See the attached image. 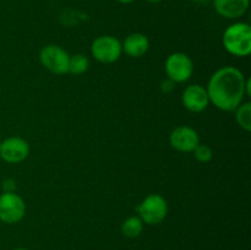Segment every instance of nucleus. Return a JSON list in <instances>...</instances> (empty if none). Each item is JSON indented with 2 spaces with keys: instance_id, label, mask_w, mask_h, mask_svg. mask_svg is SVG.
I'll return each mask as SVG.
<instances>
[{
  "instance_id": "1",
  "label": "nucleus",
  "mask_w": 251,
  "mask_h": 250,
  "mask_svg": "<svg viewBox=\"0 0 251 250\" xmlns=\"http://www.w3.org/2000/svg\"><path fill=\"white\" fill-rule=\"evenodd\" d=\"M245 76L234 66H225L211 76L206 91L210 102L223 112L235 110L245 96Z\"/></svg>"
},
{
  "instance_id": "2",
  "label": "nucleus",
  "mask_w": 251,
  "mask_h": 250,
  "mask_svg": "<svg viewBox=\"0 0 251 250\" xmlns=\"http://www.w3.org/2000/svg\"><path fill=\"white\" fill-rule=\"evenodd\" d=\"M226 50L235 56H248L251 51V27L245 22H237L228 27L222 37Z\"/></svg>"
},
{
  "instance_id": "3",
  "label": "nucleus",
  "mask_w": 251,
  "mask_h": 250,
  "mask_svg": "<svg viewBox=\"0 0 251 250\" xmlns=\"http://www.w3.org/2000/svg\"><path fill=\"white\" fill-rule=\"evenodd\" d=\"M139 217L149 225H159L164 221L168 213V205L163 196L151 194L136 207Z\"/></svg>"
},
{
  "instance_id": "4",
  "label": "nucleus",
  "mask_w": 251,
  "mask_h": 250,
  "mask_svg": "<svg viewBox=\"0 0 251 250\" xmlns=\"http://www.w3.org/2000/svg\"><path fill=\"white\" fill-rule=\"evenodd\" d=\"M39 60L42 65L55 75H65L69 73L70 55L65 49L56 44H49L42 48L39 53Z\"/></svg>"
},
{
  "instance_id": "5",
  "label": "nucleus",
  "mask_w": 251,
  "mask_h": 250,
  "mask_svg": "<svg viewBox=\"0 0 251 250\" xmlns=\"http://www.w3.org/2000/svg\"><path fill=\"white\" fill-rule=\"evenodd\" d=\"M91 53L100 63H115L123 53L122 42L114 36L97 37L91 46Z\"/></svg>"
},
{
  "instance_id": "6",
  "label": "nucleus",
  "mask_w": 251,
  "mask_h": 250,
  "mask_svg": "<svg viewBox=\"0 0 251 250\" xmlns=\"http://www.w3.org/2000/svg\"><path fill=\"white\" fill-rule=\"evenodd\" d=\"M26 203L16 193H2L0 195V222L15 225L24 218Z\"/></svg>"
},
{
  "instance_id": "7",
  "label": "nucleus",
  "mask_w": 251,
  "mask_h": 250,
  "mask_svg": "<svg viewBox=\"0 0 251 250\" xmlns=\"http://www.w3.org/2000/svg\"><path fill=\"white\" fill-rule=\"evenodd\" d=\"M166 73L174 83L186 82L193 76V60L184 53L171 54L166 60Z\"/></svg>"
},
{
  "instance_id": "8",
  "label": "nucleus",
  "mask_w": 251,
  "mask_h": 250,
  "mask_svg": "<svg viewBox=\"0 0 251 250\" xmlns=\"http://www.w3.org/2000/svg\"><path fill=\"white\" fill-rule=\"evenodd\" d=\"M29 154V145L22 137L12 136L0 144V157L6 163L17 164L24 162Z\"/></svg>"
},
{
  "instance_id": "9",
  "label": "nucleus",
  "mask_w": 251,
  "mask_h": 250,
  "mask_svg": "<svg viewBox=\"0 0 251 250\" xmlns=\"http://www.w3.org/2000/svg\"><path fill=\"white\" fill-rule=\"evenodd\" d=\"M169 142H171V146L176 151L189 153V152H193L200 144V137H199L198 131L193 127L188 125H181L171 132Z\"/></svg>"
},
{
  "instance_id": "10",
  "label": "nucleus",
  "mask_w": 251,
  "mask_h": 250,
  "mask_svg": "<svg viewBox=\"0 0 251 250\" xmlns=\"http://www.w3.org/2000/svg\"><path fill=\"white\" fill-rule=\"evenodd\" d=\"M183 104L189 112L201 113L210 104L207 91L200 85H191L184 90Z\"/></svg>"
},
{
  "instance_id": "11",
  "label": "nucleus",
  "mask_w": 251,
  "mask_h": 250,
  "mask_svg": "<svg viewBox=\"0 0 251 250\" xmlns=\"http://www.w3.org/2000/svg\"><path fill=\"white\" fill-rule=\"evenodd\" d=\"M250 0H213L216 12L225 19L235 20L245 15Z\"/></svg>"
},
{
  "instance_id": "12",
  "label": "nucleus",
  "mask_w": 251,
  "mask_h": 250,
  "mask_svg": "<svg viewBox=\"0 0 251 250\" xmlns=\"http://www.w3.org/2000/svg\"><path fill=\"white\" fill-rule=\"evenodd\" d=\"M122 46L125 54L131 58H140L149 50L150 41L145 34L136 32V33L129 34Z\"/></svg>"
},
{
  "instance_id": "13",
  "label": "nucleus",
  "mask_w": 251,
  "mask_h": 250,
  "mask_svg": "<svg viewBox=\"0 0 251 250\" xmlns=\"http://www.w3.org/2000/svg\"><path fill=\"white\" fill-rule=\"evenodd\" d=\"M142 229H144V222H142L139 216L127 217L122 225V233L126 238H130V239L139 237L142 233Z\"/></svg>"
},
{
  "instance_id": "14",
  "label": "nucleus",
  "mask_w": 251,
  "mask_h": 250,
  "mask_svg": "<svg viewBox=\"0 0 251 250\" xmlns=\"http://www.w3.org/2000/svg\"><path fill=\"white\" fill-rule=\"evenodd\" d=\"M90 68V60L85 54H75L70 56L69 61V73L73 75H82Z\"/></svg>"
},
{
  "instance_id": "15",
  "label": "nucleus",
  "mask_w": 251,
  "mask_h": 250,
  "mask_svg": "<svg viewBox=\"0 0 251 250\" xmlns=\"http://www.w3.org/2000/svg\"><path fill=\"white\" fill-rule=\"evenodd\" d=\"M235 110H237V113H235V120H237L238 125L243 130L249 132L251 130V103H242Z\"/></svg>"
},
{
  "instance_id": "16",
  "label": "nucleus",
  "mask_w": 251,
  "mask_h": 250,
  "mask_svg": "<svg viewBox=\"0 0 251 250\" xmlns=\"http://www.w3.org/2000/svg\"><path fill=\"white\" fill-rule=\"evenodd\" d=\"M193 152L196 161H199L200 163H207V162H210L213 157L212 149H211L210 146H207V145L199 144Z\"/></svg>"
},
{
  "instance_id": "17",
  "label": "nucleus",
  "mask_w": 251,
  "mask_h": 250,
  "mask_svg": "<svg viewBox=\"0 0 251 250\" xmlns=\"http://www.w3.org/2000/svg\"><path fill=\"white\" fill-rule=\"evenodd\" d=\"M2 193H15L16 190V181L11 178H6L1 183Z\"/></svg>"
},
{
  "instance_id": "18",
  "label": "nucleus",
  "mask_w": 251,
  "mask_h": 250,
  "mask_svg": "<svg viewBox=\"0 0 251 250\" xmlns=\"http://www.w3.org/2000/svg\"><path fill=\"white\" fill-rule=\"evenodd\" d=\"M174 85H176V83H174L173 81L169 80V78H167V80H164L163 82H162L161 90L163 91V92L169 93V92H172V91L174 90Z\"/></svg>"
},
{
  "instance_id": "19",
  "label": "nucleus",
  "mask_w": 251,
  "mask_h": 250,
  "mask_svg": "<svg viewBox=\"0 0 251 250\" xmlns=\"http://www.w3.org/2000/svg\"><path fill=\"white\" fill-rule=\"evenodd\" d=\"M245 95L249 96V97L251 95V80L250 78H247V80H245Z\"/></svg>"
},
{
  "instance_id": "20",
  "label": "nucleus",
  "mask_w": 251,
  "mask_h": 250,
  "mask_svg": "<svg viewBox=\"0 0 251 250\" xmlns=\"http://www.w3.org/2000/svg\"><path fill=\"white\" fill-rule=\"evenodd\" d=\"M117 1L122 2V4H131V2H134L135 0H117Z\"/></svg>"
},
{
  "instance_id": "21",
  "label": "nucleus",
  "mask_w": 251,
  "mask_h": 250,
  "mask_svg": "<svg viewBox=\"0 0 251 250\" xmlns=\"http://www.w3.org/2000/svg\"><path fill=\"white\" fill-rule=\"evenodd\" d=\"M193 1L198 2V4H207V2L210 1V0H193Z\"/></svg>"
},
{
  "instance_id": "22",
  "label": "nucleus",
  "mask_w": 251,
  "mask_h": 250,
  "mask_svg": "<svg viewBox=\"0 0 251 250\" xmlns=\"http://www.w3.org/2000/svg\"><path fill=\"white\" fill-rule=\"evenodd\" d=\"M146 1H149V2H152V4H157V2H161L162 0H146Z\"/></svg>"
},
{
  "instance_id": "23",
  "label": "nucleus",
  "mask_w": 251,
  "mask_h": 250,
  "mask_svg": "<svg viewBox=\"0 0 251 250\" xmlns=\"http://www.w3.org/2000/svg\"><path fill=\"white\" fill-rule=\"evenodd\" d=\"M12 250H28L26 248H16V249H12Z\"/></svg>"
},
{
  "instance_id": "24",
  "label": "nucleus",
  "mask_w": 251,
  "mask_h": 250,
  "mask_svg": "<svg viewBox=\"0 0 251 250\" xmlns=\"http://www.w3.org/2000/svg\"><path fill=\"white\" fill-rule=\"evenodd\" d=\"M0 144H1V141H0Z\"/></svg>"
}]
</instances>
